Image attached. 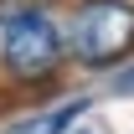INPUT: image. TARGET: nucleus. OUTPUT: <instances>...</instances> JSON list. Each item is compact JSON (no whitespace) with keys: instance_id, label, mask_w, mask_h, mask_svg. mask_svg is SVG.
<instances>
[{"instance_id":"f03ea898","label":"nucleus","mask_w":134,"mask_h":134,"mask_svg":"<svg viewBox=\"0 0 134 134\" xmlns=\"http://www.w3.org/2000/svg\"><path fill=\"white\" fill-rule=\"evenodd\" d=\"M134 41V0H83L67 26V52L83 67L119 62Z\"/></svg>"},{"instance_id":"f257e3e1","label":"nucleus","mask_w":134,"mask_h":134,"mask_svg":"<svg viewBox=\"0 0 134 134\" xmlns=\"http://www.w3.org/2000/svg\"><path fill=\"white\" fill-rule=\"evenodd\" d=\"M62 57H67V36L47 10L26 5V10H16L5 21V31H0V67L16 83H47L62 67Z\"/></svg>"},{"instance_id":"7ed1b4c3","label":"nucleus","mask_w":134,"mask_h":134,"mask_svg":"<svg viewBox=\"0 0 134 134\" xmlns=\"http://www.w3.org/2000/svg\"><path fill=\"white\" fill-rule=\"evenodd\" d=\"M83 114H88V98H62V103H52V108H36V114L16 119L5 134H67V124L83 119Z\"/></svg>"},{"instance_id":"20e7f679","label":"nucleus","mask_w":134,"mask_h":134,"mask_svg":"<svg viewBox=\"0 0 134 134\" xmlns=\"http://www.w3.org/2000/svg\"><path fill=\"white\" fill-rule=\"evenodd\" d=\"M114 93H124V98H129V93H134V67H124V72H119V77H114Z\"/></svg>"}]
</instances>
